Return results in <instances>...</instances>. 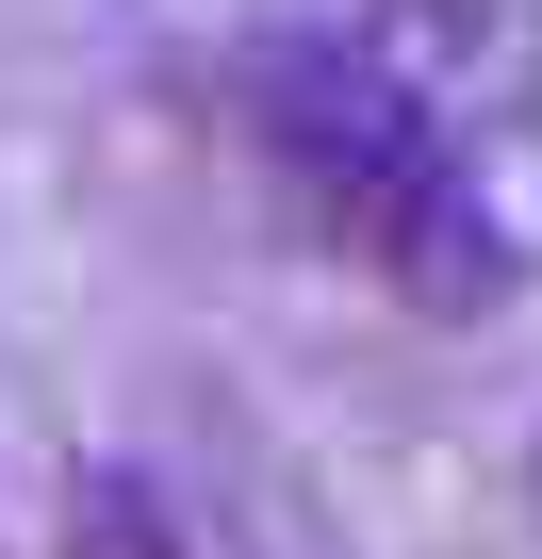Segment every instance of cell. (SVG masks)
Segmentation results:
<instances>
[{"instance_id":"obj_3","label":"cell","mask_w":542,"mask_h":559,"mask_svg":"<svg viewBox=\"0 0 542 559\" xmlns=\"http://www.w3.org/2000/svg\"><path fill=\"white\" fill-rule=\"evenodd\" d=\"M50 559H197V543H181L165 477H132V461H83V477H67V543H50Z\"/></svg>"},{"instance_id":"obj_2","label":"cell","mask_w":542,"mask_h":559,"mask_svg":"<svg viewBox=\"0 0 542 559\" xmlns=\"http://www.w3.org/2000/svg\"><path fill=\"white\" fill-rule=\"evenodd\" d=\"M329 67L362 99H395L427 148L493 165L542 116V0H346V17H329Z\"/></svg>"},{"instance_id":"obj_4","label":"cell","mask_w":542,"mask_h":559,"mask_svg":"<svg viewBox=\"0 0 542 559\" xmlns=\"http://www.w3.org/2000/svg\"><path fill=\"white\" fill-rule=\"evenodd\" d=\"M526 510H542V444H526Z\"/></svg>"},{"instance_id":"obj_1","label":"cell","mask_w":542,"mask_h":559,"mask_svg":"<svg viewBox=\"0 0 542 559\" xmlns=\"http://www.w3.org/2000/svg\"><path fill=\"white\" fill-rule=\"evenodd\" d=\"M230 99H246L263 181L313 214V247H346L395 313L477 330V313H509V297H526V230L493 214V181H477L460 148H427L395 99H362V83L329 67V34L246 50V67H230Z\"/></svg>"}]
</instances>
